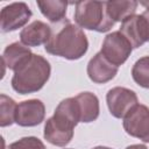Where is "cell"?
<instances>
[{
  "label": "cell",
  "instance_id": "obj_1",
  "mask_svg": "<svg viewBox=\"0 0 149 149\" xmlns=\"http://www.w3.org/2000/svg\"><path fill=\"white\" fill-rule=\"evenodd\" d=\"M87 49L88 41L84 30L68 20L52 33L50 40L44 44V50L48 54L69 61L81 58Z\"/></svg>",
  "mask_w": 149,
  "mask_h": 149
},
{
  "label": "cell",
  "instance_id": "obj_2",
  "mask_svg": "<svg viewBox=\"0 0 149 149\" xmlns=\"http://www.w3.org/2000/svg\"><path fill=\"white\" fill-rule=\"evenodd\" d=\"M51 66L49 61L41 55L33 54L17 70L14 71L10 84L19 94H30L40 91L49 80Z\"/></svg>",
  "mask_w": 149,
  "mask_h": 149
},
{
  "label": "cell",
  "instance_id": "obj_3",
  "mask_svg": "<svg viewBox=\"0 0 149 149\" xmlns=\"http://www.w3.org/2000/svg\"><path fill=\"white\" fill-rule=\"evenodd\" d=\"M74 5L73 17L78 27L106 33L114 26V22L107 15L106 1H78Z\"/></svg>",
  "mask_w": 149,
  "mask_h": 149
},
{
  "label": "cell",
  "instance_id": "obj_4",
  "mask_svg": "<svg viewBox=\"0 0 149 149\" xmlns=\"http://www.w3.org/2000/svg\"><path fill=\"white\" fill-rule=\"evenodd\" d=\"M78 122L63 107L57 105L54 115L47 119L43 129V137L51 144L65 147L73 137V129Z\"/></svg>",
  "mask_w": 149,
  "mask_h": 149
},
{
  "label": "cell",
  "instance_id": "obj_5",
  "mask_svg": "<svg viewBox=\"0 0 149 149\" xmlns=\"http://www.w3.org/2000/svg\"><path fill=\"white\" fill-rule=\"evenodd\" d=\"M132 51L133 48L129 41L120 33V30L107 34L102 41L100 50L104 57L118 68L128 59Z\"/></svg>",
  "mask_w": 149,
  "mask_h": 149
},
{
  "label": "cell",
  "instance_id": "obj_6",
  "mask_svg": "<svg viewBox=\"0 0 149 149\" xmlns=\"http://www.w3.org/2000/svg\"><path fill=\"white\" fill-rule=\"evenodd\" d=\"M106 102L111 115L116 119H123L139 104V99L133 90L115 86L108 90L106 94Z\"/></svg>",
  "mask_w": 149,
  "mask_h": 149
},
{
  "label": "cell",
  "instance_id": "obj_7",
  "mask_svg": "<svg viewBox=\"0 0 149 149\" xmlns=\"http://www.w3.org/2000/svg\"><path fill=\"white\" fill-rule=\"evenodd\" d=\"M125 132L141 141L149 142V107L137 104L125 118L122 122Z\"/></svg>",
  "mask_w": 149,
  "mask_h": 149
},
{
  "label": "cell",
  "instance_id": "obj_8",
  "mask_svg": "<svg viewBox=\"0 0 149 149\" xmlns=\"http://www.w3.org/2000/svg\"><path fill=\"white\" fill-rule=\"evenodd\" d=\"M33 13L26 2H12L0 12V28L2 33L17 30L26 26Z\"/></svg>",
  "mask_w": 149,
  "mask_h": 149
},
{
  "label": "cell",
  "instance_id": "obj_9",
  "mask_svg": "<svg viewBox=\"0 0 149 149\" xmlns=\"http://www.w3.org/2000/svg\"><path fill=\"white\" fill-rule=\"evenodd\" d=\"M45 106L40 99H28L19 102L15 113V123L21 127H35L43 122Z\"/></svg>",
  "mask_w": 149,
  "mask_h": 149
},
{
  "label": "cell",
  "instance_id": "obj_10",
  "mask_svg": "<svg viewBox=\"0 0 149 149\" xmlns=\"http://www.w3.org/2000/svg\"><path fill=\"white\" fill-rule=\"evenodd\" d=\"M86 72L88 78L95 84H105L112 80L118 73V66L108 62L104 55L97 52L87 63Z\"/></svg>",
  "mask_w": 149,
  "mask_h": 149
},
{
  "label": "cell",
  "instance_id": "obj_11",
  "mask_svg": "<svg viewBox=\"0 0 149 149\" xmlns=\"http://www.w3.org/2000/svg\"><path fill=\"white\" fill-rule=\"evenodd\" d=\"M120 33L129 41L133 49L141 47L143 43L148 42V34L146 22L142 15H133L126 19L120 27Z\"/></svg>",
  "mask_w": 149,
  "mask_h": 149
},
{
  "label": "cell",
  "instance_id": "obj_12",
  "mask_svg": "<svg viewBox=\"0 0 149 149\" xmlns=\"http://www.w3.org/2000/svg\"><path fill=\"white\" fill-rule=\"evenodd\" d=\"M52 35L49 24L41 20H35L20 31V41L26 47H40L45 44Z\"/></svg>",
  "mask_w": 149,
  "mask_h": 149
},
{
  "label": "cell",
  "instance_id": "obj_13",
  "mask_svg": "<svg viewBox=\"0 0 149 149\" xmlns=\"http://www.w3.org/2000/svg\"><path fill=\"white\" fill-rule=\"evenodd\" d=\"M79 120L84 123L93 122L98 119L100 113V105L98 97L92 92H80L76 97Z\"/></svg>",
  "mask_w": 149,
  "mask_h": 149
},
{
  "label": "cell",
  "instance_id": "obj_14",
  "mask_svg": "<svg viewBox=\"0 0 149 149\" xmlns=\"http://www.w3.org/2000/svg\"><path fill=\"white\" fill-rule=\"evenodd\" d=\"M33 52L29 47H26L21 42H13L8 44L2 52V64L9 70H17L27 59L31 57Z\"/></svg>",
  "mask_w": 149,
  "mask_h": 149
},
{
  "label": "cell",
  "instance_id": "obj_15",
  "mask_svg": "<svg viewBox=\"0 0 149 149\" xmlns=\"http://www.w3.org/2000/svg\"><path fill=\"white\" fill-rule=\"evenodd\" d=\"M139 2L135 0L106 1V12L108 17L115 22H123L126 19L135 15Z\"/></svg>",
  "mask_w": 149,
  "mask_h": 149
},
{
  "label": "cell",
  "instance_id": "obj_16",
  "mask_svg": "<svg viewBox=\"0 0 149 149\" xmlns=\"http://www.w3.org/2000/svg\"><path fill=\"white\" fill-rule=\"evenodd\" d=\"M36 5L44 17H47L50 22L56 23L64 20L69 3L63 0H44L36 1Z\"/></svg>",
  "mask_w": 149,
  "mask_h": 149
},
{
  "label": "cell",
  "instance_id": "obj_17",
  "mask_svg": "<svg viewBox=\"0 0 149 149\" xmlns=\"http://www.w3.org/2000/svg\"><path fill=\"white\" fill-rule=\"evenodd\" d=\"M17 104L10 97L0 94V126L8 127L15 122Z\"/></svg>",
  "mask_w": 149,
  "mask_h": 149
},
{
  "label": "cell",
  "instance_id": "obj_18",
  "mask_svg": "<svg viewBox=\"0 0 149 149\" xmlns=\"http://www.w3.org/2000/svg\"><path fill=\"white\" fill-rule=\"evenodd\" d=\"M132 77L139 86L149 88V56H143L134 63Z\"/></svg>",
  "mask_w": 149,
  "mask_h": 149
},
{
  "label": "cell",
  "instance_id": "obj_19",
  "mask_svg": "<svg viewBox=\"0 0 149 149\" xmlns=\"http://www.w3.org/2000/svg\"><path fill=\"white\" fill-rule=\"evenodd\" d=\"M7 149H47L44 143L36 136H24L10 143Z\"/></svg>",
  "mask_w": 149,
  "mask_h": 149
},
{
  "label": "cell",
  "instance_id": "obj_20",
  "mask_svg": "<svg viewBox=\"0 0 149 149\" xmlns=\"http://www.w3.org/2000/svg\"><path fill=\"white\" fill-rule=\"evenodd\" d=\"M144 22H146V27H147V34H148V42H149V8H146V10L141 14Z\"/></svg>",
  "mask_w": 149,
  "mask_h": 149
},
{
  "label": "cell",
  "instance_id": "obj_21",
  "mask_svg": "<svg viewBox=\"0 0 149 149\" xmlns=\"http://www.w3.org/2000/svg\"><path fill=\"white\" fill-rule=\"evenodd\" d=\"M126 149H148V148H147L146 144H140V143H137V144H130V146H128Z\"/></svg>",
  "mask_w": 149,
  "mask_h": 149
},
{
  "label": "cell",
  "instance_id": "obj_22",
  "mask_svg": "<svg viewBox=\"0 0 149 149\" xmlns=\"http://www.w3.org/2000/svg\"><path fill=\"white\" fill-rule=\"evenodd\" d=\"M92 149H113V148H109V147H105V146H97V147H93Z\"/></svg>",
  "mask_w": 149,
  "mask_h": 149
},
{
  "label": "cell",
  "instance_id": "obj_23",
  "mask_svg": "<svg viewBox=\"0 0 149 149\" xmlns=\"http://www.w3.org/2000/svg\"><path fill=\"white\" fill-rule=\"evenodd\" d=\"M140 5L144 6L146 8H149V1H141V2H140Z\"/></svg>",
  "mask_w": 149,
  "mask_h": 149
}]
</instances>
